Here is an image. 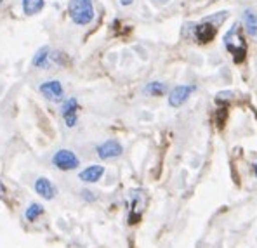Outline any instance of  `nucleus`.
<instances>
[{
    "instance_id": "obj_20",
    "label": "nucleus",
    "mask_w": 257,
    "mask_h": 248,
    "mask_svg": "<svg viewBox=\"0 0 257 248\" xmlns=\"http://www.w3.org/2000/svg\"><path fill=\"white\" fill-rule=\"evenodd\" d=\"M160 2H169V0H160Z\"/></svg>"
},
{
    "instance_id": "obj_14",
    "label": "nucleus",
    "mask_w": 257,
    "mask_h": 248,
    "mask_svg": "<svg viewBox=\"0 0 257 248\" xmlns=\"http://www.w3.org/2000/svg\"><path fill=\"white\" fill-rule=\"evenodd\" d=\"M145 92L153 97H160L167 92V85L162 84V82H150V84L145 87Z\"/></svg>"
},
{
    "instance_id": "obj_17",
    "label": "nucleus",
    "mask_w": 257,
    "mask_h": 248,
    "mask_svg": "<svg viewBox=\"0 0 257 248\" xmlns=\"http://www.w3.org/2000/svg\"><path fill=\"white\" fill-rule=\"evenodd\" d=\"M118 2H120V6L128 7V6H132V4H134V0H118Z\"/></svg>"
},
{
    "instance_id": "obj_13",
    "label": "nucleus",
    "mask_w": 257,
    "mask_h": 248,
    "mask_svg": "<svg viewBox=\"0 0 257 248\" xmlns=\"http://www.w3.org/2000/svg\"><path fill=\"white\" fill-rule=\"evenodd\" d=\"M21 7L26 16H35L45 7V0H21Z\"/></svg>"
},
{
    "instance_id": "obj_18",
    "label": "nucleus",
    "mask_w": 257,
    "mask_h": 248,
    "mask_svg": "<svg viewBox=\"0 0 257 248\" xmlns=\"http://www.w3.org/2000/svg\"><path fill=\"white\" fill-rule=\"evenodd\" d=\"M4 194H6V187H4V182L0 179V198H4Z\"/></svg>"
},
{
    "instance_id": "obj_9",
    "label": "nucleus",
    "mask_w": 257,
    "mask_h": 248,
    "mask_svg": "<svg viewBox=\"0 0 257 248\" xmlns=\"http://www.w3.org/2000/svg\"><path fill=\"white\" fill-rule=\"evenodd\" d=\"M35 191L44 200H52V198L56 196V193H58L56 186L47 177H39L35 180Z\"/></svg>"
},
{
    "instance_id": "obj_11",
    "label": "nucleus",
    "mask_w": 257,
    "mask_h": 248,
    "mask_svg": "<svg viewBox=\"0 0 257 248\" xmlns=\"http://www.w3.org/2000/svg\"><path fill=\"white\" fill-rule=\"evenodd\" d=\"M241 21H243L245 32H247L250 37H257V13L255 11L254 9H245Z\"/></svg>"
},
{
    "instance_id": "obj_6",
    "label": "nucleus",
    "mask_w": 257,
    "mask_h": 248,
    "mask_svg": "<svg viewBox=\"0 0 257 248\" xmlns=\"http://www.w3.org/2000/svg\"><path fill=\"white\" fill-rule=\"evenodd\" d=\"M195 87L193 85H176L171 94H169V106L172 108H181L193 94Z\"/></svg>"
},
{
    "instance_id": "obj_16",
    "label": "nucleus",
    "mask_w": 257,
    "mask_h": 248,
    "mask_svg": "<svg viewBox=\"0 0 257 248\" xmlns=\"http://www.w3.org/2000/svg\"><path fill=\"white\" fill-rule=\"evenodd\" d=\"M94 193H90V191H82V196L85 198V200H89V201H94L96 200V196H92Z\"/></svg>"
},
{
    "instance_id": "obj_21",
    "label": "nucleus",
    "mask_w": 257,
    "mask_h": 248,
    "mask_svg": "<svg viewBox=\"0 0 257 248\" xmlns=\"http://www.w3.org/2000/svg\"><path fill=\"white\" fill-rule=\"evenodd\" d=\"M2 2H4V0H0V6H2Z\"/></svg>"
},
{
    "instance_id": "obj_5",
    "label": "nucleus",
    "mask_w": 257,
    "mask_h": 248,
    "mask_svg": "<svg viewBox=\"0 0 257 248\" xmlns=\"http://www.w3.org/2000/svg\"><path fill=\"white\" fill-rule=\"evenodd\" d=\"M96 153L101 160H113V158H118L123 153V146L120 144L116 139H108L103 144H99L96 148Z\"/></svg>"
},
{
    "instance_id": "obj_7",
    "label": "nucleus",
    "mask_w": 257,
    "mask_h": 248,
    "mask_svg": "<svg viewBox=\"0 0 257 248\" xmlns=\"http://www.w3.org/2000/svg\"><path fill=\"white\" fill-rule=\"evenodd\" d=\"M40 92H42V96L45 97V99L59 103L64 96V87L59 80H47L40 85Z\"/></svg>"
},
{
    "instance_id": "obj_19",
    "label": "nucleus",
    "mask_w": 257,
    "mask_h": 248,
    "mask_svg": "<svg viewBox=\"0 0 257 248\" xmlns=\"http://www.w3.org/2000/svg\"><path fill=\"white\" fill-rule=\"evenodd\" d=\"M254 174L257 175V165H254Z\"/></svg>"
},
{
    "instance_id": "obj_2",
    "label": "nucleus",
    "mask_w": 257,
    "mask_h": 248,
    "mask_svg": "<svg viewBox=\"0 0 257 248\" xmlns=\"http://www.w3.org/2000/svg\"><path fill=\"white\" fill-rule=\"evenodd\" d=\"M224 47L229 54L233 56V61L236 65L245 61V56H247V44H245V39L241 35V28L238 23L231 26L228 30V33L224 35Z\"/></svg>"
},
{
    "instance_id": "obj_3",
    "label": "nucleus",
    "mask_w": 257,
    "mask_h": 248,
    "mask_svg": "<svg viewBox=\"0 0 257 248\" xmlns=\"http://www.w3.org/2000/svg\"><path fill=\"white\" fill-rule=\"evenodd\" d=\"M68 14H70V20L77 26L90 25L96 18L92 0H70L68 2Z\"/></svg>"
},
{
    "instance_id": "obj_1",
    "label": "nucleus",
    "mask_w": 257,
    "mask_h": 248,
    "mask_svg": "<svg viewBox=\"0 0 257 248\" xmlns=\"http://www.w3.org/2000/svg\"><path fill=\"white\" fill-rule=\"evenodd\" d=\"M226 14L228 13H217L212 14V16L203 18L202 21L195 23V25H190L191 39L200 45L210 44L215 39V35H217V28L224 23Z\"/></svg>"
},
{
    "instance_id": "obj_15",
    "label": "nucleus",
    "mask_w": 257,
    "mask_h": 248,
    "mask_svg": "<svg viewBox=\"0 0 257 248\" xmlns=\"http://www.w3.org/2000/svg\"><path fill=\"white\" fill-rule=\"evenodd\" d=\"M42 213H44V206L40 205V203H32V205L26 208L25 217H26V220H28V222H35V220L39 219Z\"/></svg>"
},
{
    "instance_id": "obj_8",
    "label": "nucleus",
    "mask_w": 257,
    "mask_h": 248,
    "mask_svg": "<svg viewBox=\"0 0 257 248\" xmlns=\"http://www.w3.org/2000/svg\"><path fill=\"white\" fill-rule=\"evenodd\" d=\"M78 101L77 97H70V99H66L63 103L61 106V115L64 118V123H66V127H75L78 122Z\"/></svg>"
},
{
    "instance_id": "obj_10",
    "label": "nucleus",
    "mask_w": 257,
    "mask_h": 248,
    "mask_svg": "<svg viewBox=\"0 0 257 248\" xmlns=\"http://www.w3.org/2000/svg\"><path fill=\"white\" fill-rule=\"evenodd\" d=\"M104 175V167L103 165H90V167H87L84 168V170L80 172V180H84V182H89V184H92V182H97L101 177Z\"/></svg>"
},
{
    "instance_id": "obj_12",
    "label": "nucleus",
    "mask_w": 257,
    "mask_h": 248,
    "mask_svg": "<svg viewBox=\"0 0 257 248\" xmlns=\"http://www.w3.org/2000/svg\"><path fill=\"white\" fill-rule=\"evenodd\" d=\"M51 59H52L51 49L45 45V47L37 51V54L33 56L32 63H33V66H35V68H49V65H51Z\"/></svg>"
},
{
    "instance_id": "obj_4",
    "label": "nucleus",
    "mask_w": 257,
    "mask_h": 248,
    "mask_svg": "<svg viewBox=\"0 0 257 248\" xmlns=\"http://www.w3.org/2000/svg\"><path fill=\"white\" fill-rule=\"evenodd\" d=\"M52 165L56 168H59V170L68 172L80 167V160H78V156L71 149H58L52 155Z\"/></svg>"
}]
</instances>
